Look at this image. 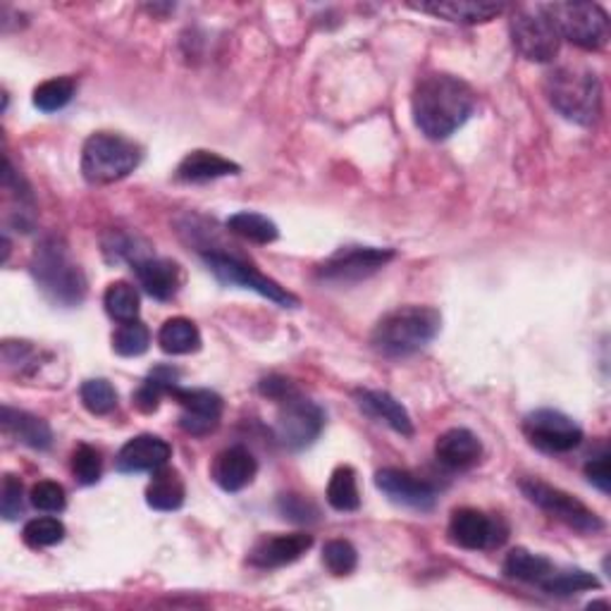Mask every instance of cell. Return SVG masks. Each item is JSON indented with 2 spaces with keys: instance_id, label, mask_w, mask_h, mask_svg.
Masks as SVG:
<instances>
[{
  "instance_id": "obj_1",
  "label": "cell",
  "mask_w": 611,
  "mask_h": 611,
  "mask_svg": "<svg viewBox=\"0 0 611 611\" xmlns=\"http://www.w3.org/2000/svg\"><path fill=\"white\" fill-rule=\"evenodd\" d=\"M411 108H414L416 127L427 139L442 142L466 125V120L476 111V94L458 76L427 74L414 91Z\"/></svg>"
},
{
  "instance_id": "obj_2",
  "label": "cell",
  "mask_w": 611,
  "mask_h": 611,
  "mask_svg": "<svg viewBox=\"0 0 611 611\" xmlns=\"http://www.w3.org/2000/svg\"><path fill=\"white\" fill-rule=\"evenodd\" d=\"M442 328L439 311L431 306H402L390 311L373 330V346L380 354L402 359L431 344Z\"/></svg>"
},
{
  "instance_id": "obj_3",
  "label": "cell",
  "mask_w": 611,
  "mask_h": 611,
  "mask_svg": "<svg viewBox=\"0 0 611 611\" xmlns=\"http://www.w3.org/2000/svg\"><path fill=\"white\" fill-rule=\"evenodd\" d=\"M545 94L552 108L576 125L590 127L602 113V84L588 68L567 65L549 72Z\"/></svg>"
},
{
  "instance_id": "obj_4",
  "label": "cell",
  "mask_w": 611,
  "mask_h": 611,
  "mask_svg": "<svg viewBox=\"0 0 611 611\" xmlns=\"http://www.w3.org/2000/svg\"><path fill=\"white\" fill-rule=\"evenodd\" d=\"M32 272L43 294L60 306H80L86 297V278L80 266L72 263L65 244L58 237H45L34 256Z\"/></svg>"
},
{
  "instance_id": "obj_5",
  "label": "cell",
  "mask_w": 611,
  "mask_h": 611,
  "mask_svg": "<svg viewBox=\"0 0 611 611\" xmlns=\"http://www.w3.org/2000/svg\"><path fill=\"white\" fill-rule=\"evenodd\" d=\"M142 163V148L122 134H91L82 151V173L91 185H113Z\"/></svg>"
},
{
  "instance_id": "obj_6",
  "label": "cell",
  "mask_w": 611,
  "mask_h": 611,
  "mask_svg": "<svg viewBox=\"0 0 611 611\" xmlns=\"http://www.w3.org/2000/svg\"><path fill=\"white\" fill-rule=\"evenodd\" d=\"M561 39L583 51H600L609 41V14L598 3L542 6Z\"/></svg>"
},
{
  "instance_id": "obj_7",
  "label": "cell",
  "mask_w": 611,
  "mask_h": 611,
  "mask_svg": "<svg viewBox=\"0 0 611 611\" xmlns=\"http://www.w3.org/2000/svg\"><path fill=\"white\" fill-rule=\"evenodd\" d=\"M509 29L516 51L530 63H552L559 55L561 37L542 6L516 8L509 20Z\"/></svg>"
},
{
  "instance_id": "obj_8",
  "label": "cell",
  "mask_w": 611,
  "mask_h": 611,
  "mask_svg": "<svg viewBox=\"0 0 611 611\" xmlns=\"http://www.w3.org/2000/svg\"><path fill=\"white\" fill-rule=\"evenodd\" d=\"M521 490L535 504V507H540L542 511L557 518V521L567 524L569 528H573L578 532H598L604 528L602 518L592 509H588L583 501L576 499L569 493L559 490V487L547 485L540 478L521 480Z\"/></svg>"
},
{
  "instance_id": "obj_9",
  "label": "cell",
  "mask_w": 611,
  "mask_h": 611,
  "mask_svg": "<svg viewBox=\"0 0 611 611\" xmlns=\"http://www.w3.org/2000/svg\"><path fill=\"white\" fill-rule=\"evenodd\" d=\"M325 425V414L315 402L306 400L299 392L292 396H287L284 402H280V414L278 423H275V435H278L280 445L301 452L306 447H311L313 442L323 433Z\"/></svg>"
},
{
  "instance_id": "obj_10",
  "label": "cell",
  "mask_w": 611,
  "mask_h": 611,
  "mask_svg": "<svg viewBox=\"0 0 611 611\" xmlns=\"http://www.w3.org/2000/svg\"><path fill=\"white\" fill-rule=\"evenodd\" d=\"M204 261L222 284L251 289V292H258L278 306H284V309H297L299 306V299L292 292H287L284 287L266 278V275H261L256 268L239 261V258H235V256H227L220 251H208V253H204Z\"/></svg>"
},
{
  "instance_id": "obj_11",
  "label": "cell",
  "mask_w": 611,
  "mask_h": 611,
  "mask_svg": "<svg viewBox=\"0 0 611 611\" xmlns=\"http://www.w3.org/2000/svg\"><path fill=\"white\" fill-rule=\"evenodd\" d=\"M524 433L532 447L547 454H567L583 442L580 425L555 408H538L528 414L524 421Z\"/></svg>"
},
{
  "instance_id": "obj_12",
  "label": "cell",
  "mask_w": 611,
  "mask_h": 611,
  "mask_svg": "<svg viewBox=\"0 0 611 611\" xmlns=\"http://www.w3.org/2000/svg\"><path fill=\"white\" fill-rule=\"evenodd\" d=\"M394 258L392 249L375 247H346L318 268V278L330 284H356L385 268Z\"/></svg>"
},
{
  "instance_id": "obj_13",
  "label": "cell",
  "mask_w": 611,
  "mask_h": 611,
  "mask_svg": "<svg viewBox=\"0 0 611 611\" xmlns=\"http://www.w3.org/2000/svg\"><path fill=\"white\" fill-rule=\"evenodd\" d=\"M509 538V526L497 516H487L478 509H456L449 521V540L458 547L478 552V549L501 547Z\"/></svg>"
},
{
  "instance_id": "obj_14",
  "label": "cell",
  "mask_w": 611,
  "mask_h": 611,
  "mask_svg": "<svg viewBox=\"0 0 611 611\" xmlns=\"http://www.w3.org/2000/svg\"><path fill=\"white\" fill-rule=\"evenodd\" d=\"M170 396L182 406L179 427L185 433L204 437V435H210L220 425V418H222L220 394L210 390H185L177 385Z\"/></svg>"
},
{
  "instance_id": "obj_15",
  "label": "cell",
  "mask_w": 611,
  "mask_h": 611,
  "mask_svg": "<svg viewBox=\"0 0 611 611\" xmlns=\"http://www.w3.org/2000/svg\"><path fill=\"white\" fill-rule=\"evenodd\" d=\"M377 490L385 495L390 501L400 504V507L414 509V511H431L437 501L435 487L416 478L414 473L400 470V468H382L375 476Z\"/></svg>"
},
{
  "instance_id": "obj_16",
  "label": "cell",
  "mask_w": 611,
  "mask_h": 611,
  "mask_svg": "<svg viewBox=\"0 0 611 611\" xmlns=\"http://www.w3.org/2000/svg\"><path fill=\"white\" fill-rule=\"evenodd\" d=\"M313 547V538L306 532L268 535L261 538L249 552V561L258 569H280L299 561Z\"/></svg>"
},
{
  "instance_id": "obj_17",
  "label": "cell",
  "mask_w": 611,
  "mask_h": 611,
  "mask_svg": "<svg viewBox=\"0 0 611 611\" xmlns=\"http://www.w3.org/2000/svg\"><path fill=\"white\" fill-rule=\"evenodd\" d=\"M173 449L158 435H136L117 454V470L122 473H144L158 470L170 462Z\"/></svg>"
},
{
  "instance_id": "obj_18",
  "label": "cell",
  "mask_w": 611,
  "mask_h": 611,
  "mask_svg": "<svg viewBox=\"0 0 611 611\" xmlns=\"http://www.w3.org/2000/svg\"><path fill=\"white\" fill-rule=\"evenodd\" d=\"M132 266L136 280L142 282L148 297L158 301H170L179 292L182 270L175 261H167V258H139Z\"/></svg>"
},
{
  "instance_id": "obj_19",
  "label": "cell",
  "mask_w": 611,
  "mask_h": 611,
  "mask_svg": "<svg viewBox=\"0 0 611 611\" xmlns=\"http://www.w3.org/2000/svg\"><path fill=\"white\" fill-rule=\"evenodd\" d=\"M258 473V464L249 449L229 447L220 452L213 462V480H216L225 493H239L251 485Z\"/></svg>"
},
{
  "instance_id": "obj_20",
  "label": "cell",
  "mask_w": 611,
  "mask_h": 611,
  "mask_svg": "<svg viewBox=\"0 0 611 611\" xmlns=\"http://www.w3.org/2000/svg\"><path fill=\"white\" fill-rule=\"evenodd\" d=\"M411 8L456 24H483L499 18L507 10V6L485 3V0H442V3H421Z\"/></svg>"
},
{
  "instance_id": "obj_21",
  "label": "cell",
  "mask_w": 611,
  "mask_h": 611,
  "mask_svg": "<svg viewBox=\"0 0 611 611\" xmlns=\"http://www.w3.org/2000/svg\"><path fill=\"white\" fill-rule=\"evenodd\" d=\"M435 456L442 466L452 470H464L480 462L483 445L478 435H473L466 427H452V431L437 437Z\"/></svg>"
},
{
  "instance_id": "obj_22",
  "label": "cell",
  "mask_w": 611,
  "mask_h": 611,
  "mask_svg": "<svg viewBox=\"0 0 611 611\" xmlns=\"http://www.w3.org/2000/svg\"><path fill=\"white\" fill-rule=\"evenodd\" d=\"M356 404L375 421L387 423L394 433H400L404 437L414 435V423H411L408 411L394 400L392 394L380 392V390H361L356 392Z\"/></svg>"
},
{
  "instance_id": "obj_23",
  "label": "cell",
  "mask_w": 611,
  "mask_h": 611,
  "mask_svg": "<svg viewBox=\"0 0 611 611\" xmlns=\"http://www.w3.org/2000/svg\"><path fill=\"white\" fill-rule=\"evenodd\" d=\"M237 173H239V165L218 156V153L191 151L189 156H185V160L177 165L175 177L179 182H187V185H201V182L220 179V177L237 175Z\"/></svg>"
},
{
  "instance_id": "obj_24",
  "label": "cell",
  "mask_w": 611,
  "mask_h": 611,
  "mask_svg": "<svg viewBox=\"0 0 611 611\" xmlns=\"http://www.w3.org/2000/svg\"><path fill=\"white\" fill-rule=\"evenodd\" d=\"M3 431L32 449H49L53 445L51 425L27 411L3 406Z\"/></svg>"
},
{
  "instance_id": "obj_25",
  "label": "cell",
  "mask_w": 611,
  "mask_h": 611,
  "mask_svg": "<svg viewBox=\"0 0 611 611\" xmlns=\"http://www.w3.org/2000/svg\"><path fill=\"white\" fill-rule=\"evenodd\" d=\"M187 497V487L185 480H182L179 473L175 468H158L153 470V478L146 487V501L151 509L156 511H177L182 509Z\"/></svg>"
},
{
  "instance_id": "obj_26",
  "label": "cell",
  "mask_w": 611,
  "mask_h": 611,
  "mask_svg": "<svg viewBox=\"0 0 611 611\" xmlns=\"http://www.w3.org/2000/svg\"><path fill=\"white\" fill-rule=\"evenodd\" d=\"M179 382V371L173 365H158L148 373V377L142 382V387L132 394V404L144 411V414H153L160 406L163 394H173Z\"/></svg>"
},
{
  "instance_id": "obj_27",
  "label": "cell",
  "mask_w": 611,
  "mask_h": 611,
  "mask_svg": "<svg viewBox=\"0 0 611 611\" xmlns=\"http://www.w3.org/2000/svg\"><path fill=\"white\" fill-rule=\"evenodd\" d=\"M158 344L165 354L187 356L201 349V332L189 318H170L158 332Z\"/></svg>"
},
{
  "instance_id": "obj_28",
  "label": "cell",
  "mask_w": 611,
  "mask_h": 611,
  "mask_svg": "<svg viewBox=\"0 0 611 611\" xmlns=\"http://www.w3.org/2000/svg\"><path fill=\"white\" fill-rule=\"evenodd\" d=\"M557 567L552 561L542 555H532L528 549H514L504 559V573L514 580H521V583L540 586L542 580L552 573Z\"/></svg>"
},
{
  "instance_id": "obj_29",
  "label": "cell",
  "mask_w": 611,
  "mask_h": 611,
  "mask_svg": "<svg viewBox=\"0 0 611 611\" xmlns=\"http://www.w3.org/2000/svg\"><path fill=\"white\" fill-rule=\"evenodd\" d=\"M227 229L232 235H237L241 239H249L253 244H272L280 235L278 225H275L270 218L261 216V213H251V210L235 213V216L227 220Z\"/></svg>"
},
{
  "instance_id": "obj_30",
  "label": "cell",
  "mask_w": 611,
  "mask_h": 611,
  "mask_svg": "<svg viewBox=\"0 0 611 611\" xmlns=\"http://www.w3.org/2000/svg\"><path fill=\"white\" fill-rule=\"evenodd\" d=\"M328 501L332 509L338 511H356L361 507V495H359V483H356V470L351 466H340L332 473L330 485H328Z\"/></svg>"
},
{
  "instance_id": "obj_31",
  "label": "cell",
  "mask_w": 611,
  "mask_h": 611,
  "mask_svg": "<svg viewBox=\"0 0 611 611\" xmlns=\"http://www.w3.org/2000/svg\"><path fill=\"white\" fill-rule=\"evenodd\" d=\"M540 588L547 594H557V598H571V594H576V592L598 590L600 580L583 569H567V571L555 569L542 580Z\"/></svg>"
},
{
  "instance_id": "obj_32",
  "label": "cell",
  "mask_w": 611,
  "mask_h": 611,
  "mask_svg": "<svg viewBox=\"0 0 611 611\" xmlns=\"http://www.w3.org/2000/svg\"><path fill=\"white\" fill-rule=\"evenodd\" d=\"M105 311L117 323H134L139 320V294L130 282H113L108 289H105Z\"/></svg>"
},
{
  "instance_id": "obj_33",
  "label": "cell",
  "mask_w": 611,
  "mask_h": 611,
  "mask_svg": "<svg viewBox=\"0 0 611 611\" xmlns=\"http://www.w3.org/2000/svg\"><path fill=\"white\" fill-rule=\"evenodd\" d=\"M74 96V80L70 76H58V80H49L37 86L34 91V105L43 113L63 111L65 105Z\"/></svg>"
},
{
  "instance_id": "obj_34",
  "label": "cell",
  "mask_w": 611,
  "mask_h": 611,
  "mask_svg": "<svg viewBox=\"0 0 611 611\" xmlns=\"http://www.w3.org/2000/svg\"><path fill=\"white\" fill-rule=\"evenodd\" d=\"M148 344H151V332L144 323H139V320H134V323H122L113 334L115 354L125 359L146 354Z\"/></svg>"
},
{
  "instance_id": "obj_35",
  "label": "cell",
  "mask_w": 611,
  "mask_h": 611,
  "mask_svg": "<svg viewBox=\"0 0 611 611\" xmlns=\"http://www.w3.org/2000/svg\"><path fill=\"white\" fill-rule=\"evenodd\" d=\"M80 396H82L84 408L94 416H108L111 411H115V406H117V392L111 382L103 377L86 380L80 390Z\"/></svg>"
},
{
  "instance_id": "obj_36",
  "label": "cell",
  "mask_w": 611,
  "mask_h": 611,
  "mask_svg": "<svg viewBox=\"0 0 611 611\" xmlns=\"http://www.w3.org/2000/svg\"><path fill=\"white\" fill-rule=\"evenodd\" d=\"M22 538L29 547L34 549H43V547H53L65 540V526L58 521V518L43 516V518H34V521H29L22 530Z\"/></svg>"
},
{
  "instance_id": "obj_37",
  "label": "cell",
  "mask_w": 611,
  "mask_h": 611,
  "mask_svg": "<svg viewBox=\"0 0 611 611\" xmlns=\"http://www.w3.org/2000/svg\"><path fill=\"white\" fill-rule=\"evenodd\" d=\"M323 561H325V567L330 569V573L349 576L351 571L356 569L359 552H356V547L351 545L349 540H330L323 547Z\"/></svg>"
},
{
  "instance_id": "obj_38",
  "label": "cell",
  "mask_w": 611,
  "mask_h": 611,
  "mask_svg": "<svg viewBox=\"0 0 611 611\" xmlns=\"http://www.w3.org/2000/svg\"><path fill=\"white\" fill-rule=\"evenodd\" d=\"M72 473L80 485H96L101 480V454L94 447L80 445L72 454Z\"/></svg>"
},
{
  "instance_id": "obj_39",
  "label": "cell",
  "mask_w": 611,
  "mask_h": 611,
  "mask_svg": "<svg viewBox=\"0 0 611 611\" xmlns=\"http://www.w3.org/2000/svg\"><path fill=\"white\" fill-rule=\"evenodd\" d=\"M29 499H32V507L39 509V511H45V514H60L65 509V490L63 485H58L53 480H41L32 487V495H29Z\"/></svg>"
},
{
  "instance_id": "obj_40",
  "label": "cell",
  "mask_w": 611,
  "mask_h": 611,
  "mask_svg": "<svg viewBox=\"0 0 611 611\" xmlns=\"http://www.w3.org/2000/svg\"><path fill=\"white\" fill-rule=\"evenodd\" d=\"M22 511H24L22 480L8 473L3 478V487H0V514H3L6 521H18Z\"/></svg>"
},
{
  "instance_id": "obj_41",
  "label": "cell",
  "mask_w": 611,
  "mask_h": 611,
  "mask_svg": "<svg viewBox=\"0 0 611 611\" xmlns=\"http://www.w3.org/2000/svg\"><path fill=\"white\" fill-rule=\"evenodd\" d=\"M280 509H282L284 518H292V521H299V524L315 521V516H318V509L313 507V504L297 497V495H284L280 499Z\"/></svg>"
},
{
  "instance_id": "obj_42",
  "label": "cell",
  "mask_w": 611,
  "mask_h": 611,
  "mask_svg": "<svg viewBox=\"0 0 611 611\" xmlns=\"http://www.w3.org/2000/svg\"><path fill=\"white\" fill-rule=\"evenodd\" d=\"M586 476L588 480L598 487L600 493L609 495V487H611V468H609V454L602 452L600 456H594L592 462H588L586 466Z\"/></svg>"
},
{
  "instance_id": "obj_43",
  "label": "cell",
  "mask_w": 611,
  "mask_h": 611,
  "mask_svg": "<svg viewBox=\"0 0 611 611\" xmlns=\"http://www.w3.org/2000/svg\"><path fill=\"white\" fill-rule=\"evenodd\" d=\"M261 392L266 396H270V400H275V402H284L287 396H292L297 390H294L292 382L284 380V377H266L261 382Z\"/></svg>"
}]
</instances>
